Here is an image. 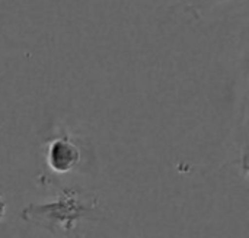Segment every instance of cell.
Returning <instances> with one entry per match:
<instances>
[{
  "label": "cell",
  "mask_w": 249,
  "mask_h": 238,
  "mask_svg": "<svg viewBox=\"0 0 249 238\" xmlns=\"http://www.w3.org/2000/svg\"><path fill=\"white\" fill-rule=\"evenodd\" d=\"M96 212L98 198L93 193L64 189L53 202L28 205L22 211V218L51 233H70L80 220L98 218Z\"/></svg>",
  "instance_id": "obj_1"
},
{
  "label": "cell",
  "mask_w": 249,
  "mask_h": 238,
  "mask_svg": "<svg viewBox=\"0 0 249 238\" xmlns=\"http://www.w3.org/2000/svg\"><path fill=\"white\" fill-rule=\"evenodd\" d=\"M80 160V148L70 138V135L61 134L50 141L47 147V164L54 173H69L79 166Z\"/></svg>",
  "instance_id": "obj_2"
},
{
  "label": "cell",
  "mask_w": 249,
  "mask_h": 238,
  "mask_svg": "<svg viewBox=\"0 0 249 238\" xmlns=\"http://www.w3.org/2000/svg\"><path fill=\"white\" fill-rule=\"evenodd\" d=\"M4 215H6V201H4L3 195L0 193V221L4 218Z\"/></svg>",
  "instance_id": "obj_3"
}]
</instances>
